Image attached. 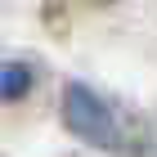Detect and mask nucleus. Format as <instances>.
<instances>
[{
  "mask_svg": "<svg viewBox=\"0 0 157 157\" xmlns=\"http://www.w3.org/2000/svg\"><path fill=\"white\" fill-rule=\"evenodd\" d=\"M63 121H67L72 135H81L85 144H94V148H121L112 108L94 90H85V85H67V94H63Z\"/></svg>",
  "mask_w": 157,
  "mask_h": 157,
  "instance_id": "nucleus-1",
  "label": "nucleus"
},
{
  "mask_svg": "<svg viewBox=\"0 0 157 157\" xmlns=\"http://www.w3.org/2000/svg\"><path fill=\"white\" fill-rule=\"evenodd\" d=\"M32 85V72L23 63H0V99H18Z\"/></svg>",
  "mask_w": 157,
  "mask_h": 157,
  "instance_id": "nucleus-2",
  "label": "nucleus"
}]
</instances>
